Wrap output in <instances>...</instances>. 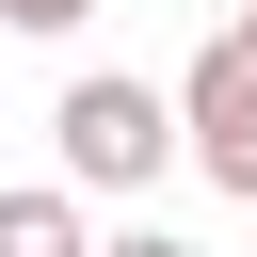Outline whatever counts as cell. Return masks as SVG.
Wrapping results in <instances>:
<instances>
[{"instance_id":"7a4b0ae2","label":"cell","mask_w":257,"mask_h":257,"mask_svg":"<svg viewBox=\"0 0 257 257\" xmlns=\"http://www.w3.org/2000/svg\"><path fill=\"white\" fill-rule=\"evenodd\" d=\"M161 96H177V161H193L209 193H241V209H257V48H241V32H209Z\"/></svg>"},{"instance_id":"277c9868","label":"cell","mask_w":257,"mask_h":257,"mask_svg":"<svg viewBox=\"0 0 257 257\" xmlns=\"http://www.w3.org/2000/svg\"><path fill=\"white\" fill-rule=\"evenodd\" d=\"M96 0H0V32H80Z\"/></svg>"},{"instance_id":"3957f363","label":"cell","mask_w":257,"mask_h":257,"mask_svg":"<svg viewBox=\"0 0 257 257\" xmlns=\"http://www.w3.org/2000/svg\"><path fill=\"white\" fill-rule=\"evenodd\" d=\"M0 257H96L80 193H64V177H0Z\"/></svg>"},{"instance_id":"5b68a950","label":"cell","mask_w":257,"mask_h":257,"mask_svg":"<svg viewBox=\"0 0 257 257\" xmlns=\"http://www.w3.org/2000/svg\"><path fill=\"white\" fill-rule=\"evenodd\" d=\"M96 257H193V241H177V225H112Z\"/></svg>"},{"instance_id":"8992f818","label":"cell","mask_w":257,"mask_h":257,"mask_svg":"<svg viewBox=\"0 0 257 257\" xmlns=\"http://www.w3.org/2000/svg\"><path fill=\"white\" fill-rule=\"evenodd\" d=\"M225 32H241V48H257V0H241V16H225Z\"/></svg>"},{"instance_id":"6da1fadb","label":"cell","mask_w":257,"mask_h":257,"mask_svg":"<svg viewBox=\"0 0 257 257\" xmlns=\"http://www.w3.org/2000/svg\"><path fill=\"white\" fill-rule=\"evenodd\" d=\"M48 145H64V193H80V209H96V193H145V177L177 161V96L128 80V64H80L64 112H48Z\"/></svg>"}]
</instances>
